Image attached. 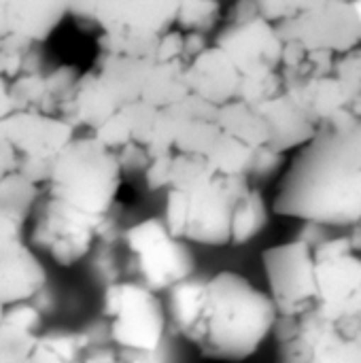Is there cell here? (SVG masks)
Wrapping results in <instances>:
<instances>
[{"instance_id": "obj_26", "label": "cell", "mask_w": 361, "mask_h": 363, "mask_svg": "<svg viewBox=\"0 0 361 363\" xmlns=\"http://www.w3.org/2000/svg\"><path fill=\"white\" fill-rule=\"evenodd\" d=\"M347 2H355V0H347Z\"/></svg>"}, {"instance_id": "obj_25", "label": "cell", "mask_w": 361, "mask_h": 363, "mask_svg": "<svg viewBox=\"0 0 361 363\" xmlns=\"http://www.w3.org/2000/svg\"><path fill=\"white\" fill-rule=\"evenodd\" d=\"M353 4H355V11H357V15H360V19H361V0H355Z\"/></svg>"}, {"instance_id": "obj_9", "label": "cell", "mask_w": 361, "mask_h": 363, "mask_svg": "<svg viewBox=\"0 0 361 363\" xmlns=\"http://www.w3.org/2000/svg\"><path fill=\"white\" fill-rule=\"evenodd\" d=\"M77 134L70 121L43 111H17L0 121V136L19 155L23 177L38 187L47 183L57 155Z\"/></svg>"}, {"instance_id": "obj_19", "label": "cell", "mask_w": 361, "mask_h": 363, "mask_svg": "<svg viewBox=\"0 0 361 363\" xmlns=\"http://www.w3.org/2000/svg\"><path fill=\"white\" fill-rule=\"evenodd\" d=\"M38 332L26 330L9 319L0 323V363H28L40 342Z\"/></svg>"}, {"instance_id": "obj_11", "label": "cell", "mask_w": 361, "mask_h": 363, "mask_svg": "<svg viewBox=\"0 0 361 363\" xmlns=\"http://www.w3.org/2000/svg\"><path fill=\"white\" fill-rule=\"evenodd\" d=\"M268 294L279 317L317 313L315 247L313 240L296 238L268 247L262 255Z\"/></svg>"}, {"instance_id": "obj_1", "label": "cell", "mask_w": 361, "mask_h": 363, "mask_svg": "<svg viewBox=\"0 0 361 363\" xmlns=\"http://www.w3.org/2000/svg\"><path fill=\"white\" fill-rule=\"evenodd\" d=\"M121 157L94 134L57 155L32 213V245L57 266L83 262L104 236L123 185Z\"/></svg>"}, {"instance_id": "obj_18", "label": "cell", "mask_w": 361, "mask_h": 363, "mask_svg": "<svg viewBox=\"0 0 361 363\" xmlns=\"http://www.w3.org/2000/svg\"><path fill=\"white\" fill-rule=\"evenodd\" d=\"M189 96L187 85V62H157L153 60L145 89H143V102L155 106V108H168L172 104H179Z\"/></svg>"}, {"instance_id": "obj_17", "label": "cell", "mask_w": 361, "mask_h": 363, "mask_svg": "<svg viewBox=\"0 0 361 363\" xmlns=\"http://www.w3.org/2000/svg\"><path fill=\"white\" fill-rule=\"evenodd\" d=\"M217 119H219V125L230 136H234L249 149L264 153V155H272L270 153V143H272L270 123L260 106L236 100V102L221 106L217 113Z\"/></svg>"}, {"instance_id": "obj_2", "label": "cell", "mask_w": 361, "mask_h": 363, "mask_svg": "<svg viewBox=\"0 0 361 363\" xmlns=\"http://www.w3.org/2000/svg\"><path fill=\"white\" fill-rule=\"evenodd\" d=\"M168 317L202 357L223 363L253 357L279 323L270 294L232 270L170 289Z\"/></svg>"}, {"instance_id": "obj_13", "label": "cell", "mask_w": 361, "mask_h": 363, "mask_svg": "<svg viewBox=\"0 0 361 363\" xmlns=\"http://www.w3.org/2000/svg\"><path fill=\"white\" fill-rule=\"evenodd\" d=\"M285 43H296L309 51L345 55L361 47V19L353 2L323 0L319 6L274 23Z\"/></svg>"}, {"instance_id": "obj_3", "label": "cell", "mask_w": 361, "mask_h": 363, "mask_svg": "<svg viewBox=\"0 0 361 363\" xmlns=\"http://www.w3.org/2000/svg\"><path fill=\"white\" fill-rule=\"evenodd\" d=\"M272 211L309 225L361 232V121L321 128L294 153Z\"/></svg>"}, {"instance_id": "obj_10", "label": "cell", "mask_w": 361, "mask_h": 363, "mask_svg": "<svg viewBox=\"0 0 361 363\" xmlns=\"http://www.w3.org/2000/svg\"><path fill=\"white\" fill-rule=\"evenodd\" d=\"M126 245L145 283L153 291H170L191 279L194 259L189 245L177 238L164 217L143 219L126 232Z\"/></svg>"}, {"instance_id": "obj_21", "label": "cell", "mask_w": 361, "mask_h": 363, "mask_svg": "<svg viewBox=\"0 0 361 363\" xmlns=\"http://www.w3.org/2000/svg\"><path fill=\"white\" fill-rule=\"evenodd\" d=\"M123 2L128 0H70V17L81 28L100 32Z\"/></svg>"}, {"instance_id": "obj_7", "label": "cell", "mask_w": 361, "mask_h": 363, "mask_svg": "<svg viewBox=\"0 0 361 363\" xmlns=\"http://www.w3.org/2000/svg\"><path fill=\"white\" fill-rule=\"evenodd\" d=\"M313 240L317 313L330 321H361V232Z\"/></svg>"}, {"instance_id": "obj_12", "label": "cell", "mask_w": 361, "mask_h": 363, "mask_svg": "<svg viewBox=\"0 0 361 363\" xmlns=\"http://www.w3.org/2000/svg\"><path fill=\"white\" fill-rule=\"evenodd\" d=\"M28 217L0 208V306L32 302L47 283L45 266L32 240H28Z\"/></svg>"}, {"instance_id": "obj_16", "label": "cell", "mask_w": 361, "mask_h": 363, "mask_svg": "<svg viewBox=\"0 0 361 363\" xmlns=\"http://www.w3.org/2000/svg\"><path fill=\"white\" fill-rule=\"evenodd\" d=\"M187 85L191 96L221 108L240 100L243 72L219 45H209L187 62Z\"/></svg>"}, {"instance_id": "obj_4", "label": "cell", "mask_w": 361, "mask_h": 363, "mask_svg": "<svg viewBox=\"0 0 361 363\" xmlns=\"http://www.w3.org/2000/svg\"><path fill=\"white\" fill-rule=\"evenodd\" d=\"M164 196V221L187 245H245L266 223V204L253 179L226 174L198 155H174Z\"/></svg>"}, {"instance_id": "obj_14", "label": "cell", "mask_w": 361, "mask_h": 363, "mask_svg": "<svg viewBox=\"0 0 361 363\" xmlns=\"http://www.w3.org/2000/svg\"><path fill=\"white\" fill-rule=\"evenodd\" d=\"M215 45H219L236 62L243 77L283 68L285 45L277 26L264 17L226 23Z\"/></svg>"}, {"instance_id": "obj_6", "label": "cell", "mask_w": 361, "mask_h": 363, "mask_svg": "<svg viewBox=\"0 0 361 363\" xmlns=\"http://www.w3.org/2000/svg\"><path fill=\"white\" fill-rule=\"evenodd\" d=\"M102 315L109 323L113 345L138 357H149L160 351L170 319L168 306H164L157 291L140 281L111 283L104 289Z\"/></svg>"}, {"instance_id": "obj_22", "label": "cell", "mask_w": 361, "mask_h": 363, "mask_svg": "<svg viewBox=\"0 0 361 363\" xmlns=\"http://www.w3.org/2000/svg\"><path fill=\"white\" fill-rule=\"evenodd\" d=\"M79 363H138V357L113 349H89Z\"/></svg>"}, {"instance_id": "obj_15", "label": "cell", "mask_w": 361, "mask_h": 363, "mask_svg": "<svg viewBox=\"0 0 361 363\" xmlns=\"http://www.w3.org/2000/svg\"><path fill=\"white\" fill-rule=\"evenodd\" d=\"M70 15V0H0V43L43 45Z\"/></svg>"}, {"instance_id": "obj_20", "label": "cell", "mask_w": 361, "mask_h": 363, "mask_svg": "<svg viewBox=\"0 0 361 363\" xmlns=\"http://www.w3.org/2000/svg\"><path fill=\"white\" fill-rule=\"evenodd\" d=\"M221 9L217 0H181L177 26L181 32L206 34L219 19Z\"/></svg>"}, {"instance_id": "obj_23", "label": "cell", "mask_w": 361, "mask_h": 363, "mask_svg": "<svg viewBox=\"0 0 361 363\" xmlns=\"http://www.w3.org/2000/svg\"><path fill=\"white\" fill-rule=\"evenodd\" d=\"M28 363H79L68 359L66 355H62L60 351H55L49 342H45V338L40 336V342H38V349L34 351V355L30 357Z\"/></svg>"}, {"instance_id": "obj_24", "label": "cell", "mask_w": 361, "mask_h": 363, "mask_svg": "<svg viewBox=\"0 0 361 363\" xmlns=\"http://www.w3.org/2000/svg\"><path fill=\"white\" fill-rule=\"evenodd\" d=\"M13 113H17V104H15V98H13L11 81L0 74V121L6 119Z\"/></svg>"}, {"instance_id": "obj_8", "label": "cell", "mask_w": 361, "mask_h": 363, "mask_svg": "<svg viewBox=\"0 0 361 363\" xmlns=\"http://www.w3.org/2000/svg\"><path fill=\"white\" fill-rule=\"evenodd\" d=\"M274 363H361V321H330L319 313L279 317Z\"/></svg>"}, {"instance_id": "obj_5", "label": "cell", "mask_w": 361, "mask_h": 363, "mask_svg": "<svg viewBox=\"0 0 361 363\" xmlns=\"http://www.w3.org/2000/svg\"><path fill=\"white\" fill-rule=\"evenodd\" d=\"M153 60L98 53L94 66L81 72L62 115L77 130L96 132L121 108L140 102Z\"/></svg>"}]
</instances>
